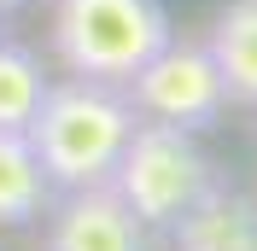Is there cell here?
Wrapping results in <instances>:
<instances>
[{"label": "cell", "mask_w": 257, "mask_h": 251, "mask_svg": "<svg viewBox=\"0 0 257 251\" xmlns=\"http://www.w3.org/2000/svg\"><path fill=\"white\" fill-rule=\"evenodd\" d=\"M128 129H135V111H128V99L111 94V82L76 76V82H59V88L41 94L24 135H30V152L47 175V187L76 193V187H94V181L111 175Z\"/></svg>", "instance_id": "6da1fadb"}, {"label": "cell", "mask_w": 257, "mask_h": 251, "mask_svg": "<svg viewBox=\"0 0 257 251\" xmlns=\"http://www.w3.org/2000/svg\"><path fill=\"white\" fill-rule=\"evenodd\" d=\"M47 175L30 152L24 129H0V228H24L47 210Z\"/></svg>", "instance_id": "ba28073f"}, {"label": "cell", "mask_w": 257, "mask_h": 251, "mask_svg": "<svg viewBox=\"0 0 257 251\" xmlns=\"http://www.w3.org/2000/svg\"><path fill=\"white\" fill-rule=\"evenodd\" d=\"M170 35L158 0H59L53 6V53L82 82H128Z\"/></svg>", "instance_id": "7a4b0ae2"}, {"label": "cell", "mask_w": 257, "mask_h": 251, "mask_svg": "<svg viewBox=\"0 0 257 251\" xmlns=\"http://www.w3.org/2000/svg\"><path fill=\"white\" fill-rule=\"evenodd\" d=\"M181 251H257V204H245L240 193L210 187L187 216L170 222Z\"/></svg>", "instance_id": "52a82bcc"}, {"label": "cell", "mask_w": 257, "mask_h": 251, "mask_svg": "<svg viewBox=\"0 0 257 251\" xmlns=\"http://www.w3.org/2000/svg\"><path fill=\"white\" fill-rule=\"evenodd\" d=\"M228 94L222 76L210 64L205 47H176L164 41L152 59L128 76V111H141L152 123H176V129H210L222 117Z\"/></svg>", "instance_id": "277c9868"}, {"label": "cell", "mask_w": 257, "mask_h": 251, "mask_svg": "<svg viewBox=\"0 0 257 251\" xmlns=\"http://www.w3.org/2000/svg\"><path fill=\"white\" fill-rule=\"evenodd\" d=\"M105 181L135 210L141 228H170L216 187L210 158L199 152L193 129H176V123H135Z\"/></svg>", "instance_id": "3957f363"}, {"label": "cell", "mask_w": 257, "mask_h": 251, "mask_svg": "<svg viewBox=\"0 0 257 251\" xmlns=\"http://www.w3.org/2000/svg\"><path fill=\"white\" fill-rule=\"evenodd\" d=\"M41 94H47L41 64L24 47H0V129H30Z\"/></svg>", "instance_id": "9c48e42d"}, {"label": "cell", "mask_w": 257, "mask_h": 251, "mask_svg": "<svg viewBox=\"0 0 257 251\" xmlns=\"http://www.w3.org/2000/svg\"><path fill=\"white\" fill-rule=\"evenodd\" d=\"M205 53L222 76L228 105H257V0H234L216 12Z\"/></svg>", "instance_id": "8992f818"}, {"label": "cell", "mask_w": 257, "mask_h": 251, "mask_svg": "<svg viewBox=\"0 0 257 251\" xmlns=\"http://www.w3.org/2000/svg\"><path fill=\"white\" fill-rule=\"evenodd\" d=\"M141 234L146 228L111 193V181H94V187H76L64 199V210L53 216V245L47 251H146Z\"/></svg>", "instance_id": "5b68a950"}, {"label": "cell", "mask_w": 257, "mask_h": 251, "mask_svg": "<svg viewBox=\"0 0 257 251\" xmlns=\"http://www.w3.org/2000/svg\"><path fill=\"white\" fill-rule=\"evenodd\" d=\"M12 6H24V0H0V12H12Z\"/></svg>", "instance_id": "30bf717a"}]
</instances>
